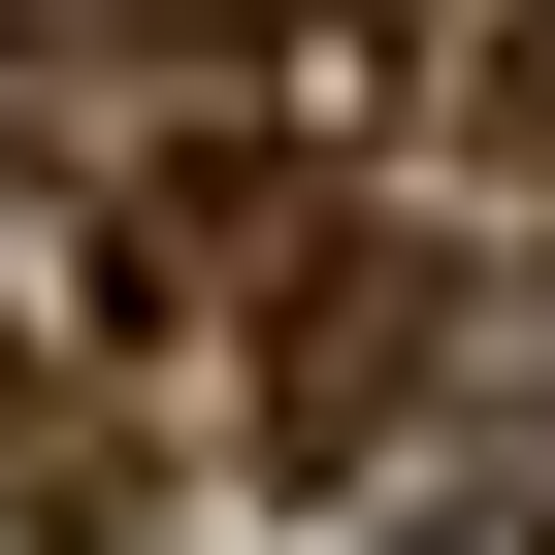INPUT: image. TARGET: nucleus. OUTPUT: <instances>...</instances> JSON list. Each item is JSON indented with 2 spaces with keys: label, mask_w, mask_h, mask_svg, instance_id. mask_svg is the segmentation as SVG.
<instances>
[{
  "label": "nucleus",
  "mask_w": 555,
  "mask_h": 555,
  "mask_svg": "<svg viewBox=\"0 0 555 555\" xmlns=\"http://www.w3.org/2000/svg\"><path fill=\"white\" fill-rule=\"evenodd\" d=\"M0 457H34V425H0Z\"/></svg>",
  "instance_id": "nucleus-2"
},
{
  "label": "nucleus",
  "mask_w": 555,
  "mask_h": 555,
  "mask_svg": "<svg viewBox=\"0 0 555 555\" xmlns=\"http://www.w3.org/2000/svg\"><path fill=\"white\" fill-rule=\"evenodd\" d=\"M490 99H522V196H555V0H522V66H490Z\"/></svg>",
  "instance_id": "nucleus-1"
}]
</instances>
